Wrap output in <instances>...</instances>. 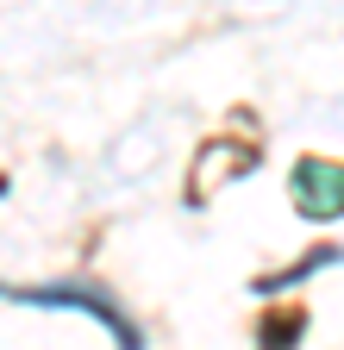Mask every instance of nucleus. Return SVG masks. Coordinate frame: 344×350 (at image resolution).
Segmentation results:
<instances>
[{
    "mask_svg": "<svg viewBox=\"0 0 344 350\" xmlns=\"http://www.w3.org/2000/svg\"><path fill=\"white\" fill-rule=\"evenodd\" d=\"M338 182H344L338 157H300L294 163V206L307 219H338Z\"/></svg>",
    "mask_w": 344,
    "mask_h": 350,
    "instance_id": "nucleus-2",
    "label": "nucleus"
},
{
    "mask_svg": "<svg viewBox=\"0 0 344 350\" xmlns=\"http://www.w3.org/2000/svg\"><path fill=\"white\" fill-rule=\"evenodd\" d=\"M256 163H263V131H256V119L244 125V138H232V131H213V138L194 150V169H188V200H213V188L238 182V175H250Z\"/></svg>",
    "mask_w": 344,
    "mask_h": 350,
    "instance_id": "nucleus-1",
    "label": "nucleus"
},
{
    "mask_svg": "<svg viewBox=\"0 0 344 350\" xmlns=\"http://www.w3.org/2000/svg\"><path fill=\"white\" fill-rule=\"evenodd\" d=\"M19 300H38V306H81V313H94L119 344H138V325L125 319L113 300H101L94 288H69V282H63V288H19Z\"/></svg>",
    "mask_w": 344,
    "mask_h": 350,
    "instance_id": "nucleus-3",
    "label": "nucleus"
},
{
    "mask_svg": "<svg viewBox=\"0 0 344 350\" xmlns=\"http://www.w3.org/2000/svg\"><path fill=\"white\" fill-rule=\"evenodd\" d=\"M256 338H263V344H300V338H307V306H300V300L263 306V313H256Z\"/></svg>",
    "mask_w": 344,
    "mask_h": 350,
    "instance_id": "nucleus-4",
    "label": "nucleus"
},
{
    "mask_svg": "<svg viewBox=\"0 0 344 350\" xmlns=\"http://www.w3.org/2000/svg\"><path fill=\"white\" fill-rule=\"evenodd\" d=\"M0 188H7V175H0Z\"/></svg>",
    "mask_w": 344,
    "mask_h": 350,
    "instance_id": "nucleus-5",
    "label": "nucleus"
}]
</instances>
